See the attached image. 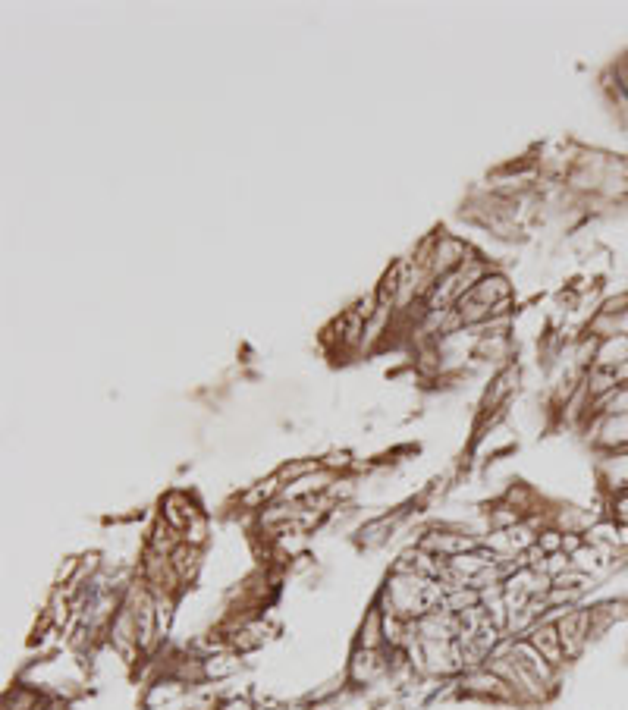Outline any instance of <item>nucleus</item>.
Masks as SVG:
<instances>
[{
  "label": "nucleus",
  "mask_w": 628,
  "mask_h": 710,
  "mask_svg": "<svg viewBox=\"0 0 628 710\" xmlns=\"http://www.w3.org/2000/svg\"><path fill=\"white\" fill-rule=\"evenodd\" d=\"M531 645L541 651V657L550 663V667H559V663L566 660V651H563V638H559V629L550 619H541V626H534L531 635H528Z\"/></svg>",
  "instance_id": "f257e3e1"
},
{
  "label": "nucleus",
  "mask_w": 628,
  "mask_h": 710,
  "mask_svg": "<svg viewBox=\"0 0 628 710\" xmlns=\"http://www.w3.org/2000/svg\"><path fill=\"white\" fill-rule=\"evenodd\" d=\"M600 443L603 447H616V450L628 447V412L607 415V421H603V428H600Z\"/></svg>",
  "instance_id": "f03ea898"
}]
</instances>
